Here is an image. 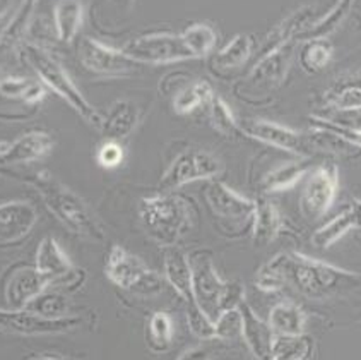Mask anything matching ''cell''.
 <instances>
[{
	"mask_svg": "<svg viewBox=\"0 0 361 360\" xmlns=\"http://www.w3.org/2000/svg\"><path fill=\"white\" fill-rule=\"evenodd\" d=\"M139 216L146 234L166 247H173L194 225L192 204L173 192L144 198L139 204Z\"/></svg>",
	"mask_w": 361,
	"mask_h": 360,
	"instance_id": "6da1fadb",
	"label": "cell"
},
{
	"mask_svg": "<svg viewBox=\"0 0 361 360\" xmlns=\"http://www.w3.org/2000/svg\"><path fill=\"white\" fill-rule=\"evenodd\" d=\"M361 275L302 252L288 254V282L308 299H327L360 283Z\"/></svg>",
	"mask_w": 361,
	"mask_h": 360,
	"instance_id": "7a4b0ae2",
	"label": "cell"
},
{
	"mask_svg": "<svg viewBox=\"0 0 361 360\" xmlns=\"http://www.w3.org/2000/svg\"><path fill=\"white\" fill-rule=\"evenodd\" d=\"M33 186L39 192L43 203L47 204L51 215L63 227L69 228L74 234L81 235V237L96 240V242H102L105 239V230H103L102 223L91 213L90 208L81 201V198L75 196L71 189H67L63 184H60L51 175L39 174L33 180Z\"/></svg>",
	"mask_w": 361,
	"mask_h": 360,
	"instance_id": "3957f363",
	"label": "cell"
},
{
	"mask_svg": "<svg viewBox=\"0 0 361 360\" xmlns=\"http://www.w3.org/2000/svg\"><path fill=\"white\" fill-rule=\"evenodd\" d=\"M23 59L38 76L39 83L48 90L59 95L63 102L69 105L75 114H79L90 126L102 129L103 115L86 100L75 83L72 81L69 72L63 69L62 64L57 59L51 57L45 48H39L27 43L23 47Z\"/></svg>",
	"mask_w": 361,
	"mask_h": 360,
	"instance_id": "277c9868",
	"label": "cell"
},
{
	"mask_svg": "<svg viewBox=\"0 0 361 360\" xmlns=\"http://www.w3.org/2000/svg\"><path fill=\"white\" fill-rule=\"evenodd\" d=\"M192 268V295L199 309L216 321L223 311L238 307L245 299L243 287L240 283H228L216 271L211 256L197 252L190 256Z\"/></svg>",
	"mask_w": 361,
	"mask_h": 360,
	"instance_id": "5b68a950",
	"label": "cell"
},
{
	"mask_svg": "<svg viewBox=\"0 0 361 360\" xmlns=\"http://www.w3.org/2000/svg\"><path fill=\"white\" fill-rule=\"evenodd\" d=\"M105 275L114 285L139 295H156L163 290L164 278L122 246H114L106 256Z\"/></svg>",
	"mask_w": 361,
	"mask_h": 360,
	"instance_id": "8992f818",
	"label": "cell"
},
{
	"mask_svg": "<svg viewBox=\"0 0 361 360\" xmlns=\"http://www.w3.org/2000/svg\"><path fill=\"white\" fill-rule=\"evenodd\" d=\"M123 54L135 64H175L183 60H192L190 52L187 50L182 36L171 33H151L130 40L122 48Z\"/></svg>",
	"mask_w": 361,
	"mask_h": 360,
	"instance_id": "52a82bcc",
	"label": "cell"
},
{
	"mask_svg": "<svg viewBox=\"0 0 361 360\" xmlns=\"http://www.w3.org/2000/svg\"><path fill=\"white\" fill-rule=\"evenodd\" d=\"M223 172V165L214 155L202 150H187L180 153L159 180L163 191L171 192L187 184L211 180Z\"/></svg>",
	"mask_w": 361,
	"mask_h": 360,
	"instance_id": "ba28073f",
	"label": "cell"
},
{
	"mask_svg": "<svg viewBox=\"0 0 361 360\" xmlns=\"http://www.w3.org/2000/svg\"><path fill=\"white\" fill-rule=\"evenodd\" d=\"M339 189V172L334 163H324L308 174L300 198L303 215L310 220L324 216L332 208Z\"/></svg>",
	"mask_w": 361,
	"mask_h": 360,
	"instance_id": "9c48e42d",
	"label": "cell"
},
{
	"mask_svg": "<svg viewBox=\"0 0 361 360\" xmlns=\"http://www.w3.org/2000/svg\"><path fill=\"white\" fill-rule=\"evenodd\" d=\"M206 201L212 215L228 227L252 225L255 201L245 198L223 182H211L206 189Z\"/></svg>",
	"mask_w": 361,
	"mask_h": 360,
	"instance_id": "30bf717a",
	"label": "cell"
},
{
	"mask_svg": "<svg viewBox=\"0 0 361 360\" xmlns=\"http://www.w3.org/2000/svg\"><path fill=\"white\" fill-rule=\"evenodd\" d=\"M78 318L45 319L26 309H0V331L21 336L60 335L75 330Z\"/></svg>",
	"mask_w": 361,
	"mask_h": 360,
	"instance_id": "8fae6325",
	"label": "cell"
},
{
	"mask_svg": "<svg viewBox=\"0 0 361 360\" xmlns=\"http://www.w3.org/2000/svg\"><path fill=\"white\" fill-rule=\"evenodd\" d=\"M79 57L87 71L99 76H127L137 69V64L122 52L94 38H82Z\"/></svg>",
	"mask_w": 361,
	"mask_h": 360,
	"instance_id": "7c38bea8",
	"label": "cell"
},
{
	"mask_svg": "<svg viewBox=\"0 0 361 360\" xmlns=\"http://www.w3.org/2000/svg\"><path fill=\"white\" fill-rule=\"evenodd\" d=\"M243 132L248 138L255 141L267 144V146L278 148V150L288 151L291 155L305 153L303 136L291 127L283 126V124L272 122V120H248L243 126Z\"/></svg>",
	"mask_w": 361,
	"mask_h": 360,
	"instance_id": "4fadbf2b",
	"label": "cell"
},
{
	"mask_svg": "<svg viewBox=\"0 0 361 360\" xmlns=\"http://www.w3.org/2000/svg\"><path fill=\"white\" fill-rule=\"evenodd\" d=\"M36 222L38 213L30 203L9 201L0 204V244L11 246L21 242L30 235Z\"/></svg>",
	"mask_w": 361,
	"mask_h": 360,
	"instance_id": "5bb4252c",
	"label": "cell"
},
{
	"mask_svg": "<svg viewBox=\"0 0 361 360\" xmlns=\"http://www.w3.org/2000/svg\"><path fill=\"white\" fill-rule=\"evenodd\" d=\"M54 148V138L43 131H31L12 143H0V163L19 165L43 158Z\"/></svg>",
	"mask_w": 361,
	"mask_h": 360,
	"instance_id": "9a60e30c",
	"label": "cell"
},
{
	"mask_svg": "<svg viewBox=\"0 0 361 360\" xmlns=\"http://www.w3.org/2000/svg\"><path fill=\"white\" fill-rule=\"evenodd\" d=\"M240 312H242L243 328L242 336L247 342L252 354L259 360H271L272 359V347H274L276 335L267 321L257 316V312L247 304V300H242L238 304Z\"/></svg>",
	"mask_w": 361,
	"mask_h": 360,
	"instance_id": "2e32d148",
	"label": "cell"
},
{
	"mask_svg": "<svg viewBox=\"0 0 361 360\" xmlns=\"http://www.w3.org/2000/svg\"><path fill=\"white\" fill-rule=\"evenodd\" d=\"M50 287L51 283L36 268H19L7 283V304L11 309H24L31 300Z\"/></svg>",
	"mask_w": 361,
	"mask_h": 360,
	"instance_id": "e0dca14e",
	"label": "cell"
},
{
	"mask_svg": "<svg viewBox=\"0 0 361 360\" xmlns=\"http://www.w3.org/2000/svg\"><path fill=\"white\" fill-rule=\"evenodd\" d=\"M35 268L45 276L51 285L69 278L74 273V264H72L71 258L54 237H45L39 242L38 251H36Z\"/></svg>",
	"mask_w": 361,
	"mask_h": 360,
	"instance_id": "ac0fdd59",
	"label": "cell"
},
{
	"mask_svg": "<svg viewBox=\"0 0 361 360\" xmlns=\"http://www.w3.org/2000/svg\"><path fill=\"white\" fill-rule=\"evenodd\" d=\"M361 228V199L353 201L346 210H343L338 216L329 220L326 225L317 228L312 235V242L315 247L320 249H327V247L334 246L339 242L348 232Z\"/></svg>",
	"mask_w": 361,
	"mask_h": 360,
	"instance_id": "d6986e66",
	"label": "cell"
},
{
	"mask_svg": "<svg viewBox=\"0 0 361 360\" xmlns=\"http://www.w3.org/2000/svg\"><path fill=\"white\" fill-rule=\"evenodd\" d=\"M139 124V110L130 100H117L103 115L102 131L110 141H122L135 131Z\"/></svg>",
	"mask_w": 361,
	"mask_h": 360,
	"instance_id": "ffe728a7",
	"label": "cell"
},
{
	"mask_svg": "<svg viewBox=\"0 0 361 360\" xmlns=\"http://www.w3.org/2000/svg\"><path fill=\"white\" fill-rule=\"evenodd\" d=\"M164 280L170 283L171 288L180 295L187 304L194 302L192 295V268L190 259L185 252L176 247H168L164 252Z\"/></svg>",
	"mask_w": 361,
	"mask_h": 360,
	"instance_id": "44dd1931",
	"label": "cell"
},
{
	"mask_svg": "<svg viewBox=\"0 0 361 360\" xmlns=\"http://www.w3.org/2000/svg\"><path fill=\"white\" fill-rule=\"evenodd\" d=\"M267 323L278 336H302L307 328V314L298 304L284 300L272 307Z\"/></svg>",
	"mask_w": 361,
	"mask_h": 360,
	"instance_id": "7402d4cb",
	"label": "cell"
},
{
	"mask_svg": "<svg viewBox=\"0 0 361 360\" xmlns=\"http://www.w3.org/2000/svg\"><path fill=\"white\" fill-rule=\"evenodd\" d=\"M283 228V218L278 208L267 199L255 201V215L252 222V235L254 242L259 246H267L274 242Z\"/></svg>",
	"mask_w": 361,
	"mask_h": 360,
	"instance_id": "603a6c76",
	"label": "cell"
},
{
	"mask_svg": "<svg viewBox=\"0 0 361 360\" xmlns=\"http://www.w3.org/2000/svg\"><path fill=\"white\" fill-rule=\"evenodd\" d=\"M308 168H310V163L305 158L281 163V165L272 168L271 172H267L266 177L262 179V191L272 194V192L291 189L305 175H308Z\"/></svg>",
	"mask_w": 361,
	"mask_h": 360,
	"instance_id": "cb8c5ba5",
	"label": "cell"
},
{
	"mask_svg": "<svg viewBox=\"0 0 361 360\" xmlns=\"http://www.w3.org/2000/svg\"><path fill=\"white\" fill-rule=\"evenodd\" d=\"M291 45H286L257 60L250 72V79L257 84H279L290 66Z\"/></svg>",
	"mask_w": 361,
	"mask_h": 360,
	"instance_id": "d4e9b609",
	"label": "cell"
},
{
	"mask_svg": "<svg viewBox=\"0 0 361 360\" xmlns=\"http://www.w3.org/2000/svg\"><path fill=\"white\" fill-rule=\"evenodd\" d=\"M84 21V7L78 0H62L54 7V26L57 38L63 43H72Z\"/></svg>",
	"mask_w": 361,
	"mask_h": 360,
	"instance_id": "484cf974",
	"label": "cell"
},
{
	"mask_svg": "<svg viewBox=\"0 0 361 360\" xmlns=\"http://www.w3.org/2000/svg\"><path fill=\"white\" fill-rule=\"evenodd\" d=\"M214 96L211 83L206 79H199L176 93L173 98V110L178 115H188L200 107L209 105Z\"/></svg>",
	"mask_w": 361,
	"mask_h": 360,
	"instance_id": "4316f807",
	"label": "cell"
},
{
	"mask_svg": "<svg viewBox=\"0 0 361 360\" xmlns=\"http://www.w3.org/2000/svg\"><path fill=\"white\" fill-rule=\"evenodd\" d=\"M288 283V254L274 256L257 271L255 287L264 294H278Z\"/></svg>",
	"mask_w": 361,
	"mask_h": 360,
	"instance_id": "83f0119b",
	"label": "cell"
},
{
	"mask_svg": "<svg viewBox=\"0 0 361 360\" xmlns=\"http://www.w3.org/2000/svg\"><path fill=\"white\" fill-rule=\"evenodd\" d=\"M24 309L45 319L71 318V302L67 295H63L62 292L50 290V288H47L38 297L31 300Z\"/></svg>",
	"mask_w": 361,
	"mask_h": 360,
	"instance_id": "f1b7e54d",
	"label": "cell"
},
{
	"mask_svg": "<svg viewBox=\"0 0 361 360\" xmlns=\"http://www.w3.org/2000/svg\"><path fill=\"white\" fill-rule=\"evenodd\" d=\"M35 2H23L12 19L4 28L0 35V52H9L23 42V38L30 31L31 18H33Z\"/></svg>",
	"mask_w": 361,
	"mask_h": 360,
	"instance_id": "f546056e",
	"label": "cell"
},
{
	"mask_svg": "<svg viewBox=\"0 0 361 360\" xmlns=\"http://www.w3.org/2000/svg\"><path fill=\"white\" fill-rule=\"evenodd\" d=\"M254 50V40L250 35H236L226 47L216 55L214 64L219 71H235L250 59Z\"/></svg>",
	"mask_w": 361,
	"mask_h": 360,
	"instance_id": "4dcf8cb0",
	"label": "cell"
},
{
	"mask_svg": "<svg viewBox=\"0 0 361 360\" xmlns=\"http://www.w3.org/2000/svg\"><path fill=\"white\" fill-rule=\"evenodd\" d=\"M180 36L194 59L207 57L218 43V35H216L214 28L204 23L192 24Z\"/></svg>",
	"mask_w": 361,
	"mask_h": 360,
	"instance_id": "1f68e13d",
	"label": "cell"
},
{
	"mask_svg": "<svg viewBox=\"0 0 361 360\" xmlns=\"http://www.w3.org/2000/svg\"><path fill=\"white\" fill-rule=\"evenodd\" d=\"M350 7L351 2H338L326 16L314 19L305 33L300 36V40H307V42L308 40H326V36L331 35L343 23V19L350 12Z\"/></svg>",
	"mask_w": 361,
	"mask_h": 360,
	"instance_id": "d6a6232c",
	"label": "cell"
},
{
	"mask_svg": "<svg viewBox=\"0 0 361 360\" xmlns=\"http://www.w3.org/2000/svg\"><path fill=\"white\" fill-rule=\"evenodd\" d=\"M332 55H334V48L327 40H308L300 50L298 60L305 71L315 74L331 62Z\"/></svg>",
	"mask_w": 361,
	"mask_h": 360,
	"instance_id": "836d02e7",
	"label": "cell"
},
{
	"mask_svg": "<svg viewBox=\"0 0 361 360\" xmlns=\"http://www.w3.org/2000/svg\"><path fill=\"white\" fill-rule=\"evenodd\" d=\"M310 354V340L307 336H276L272 347V359L305 360Z\"/></svg>",
	"mask_w": 361,
	"mask_h": 360,
	"instance_id": "e575fe53",
	"label": "cell"
},
{
	"mask_svg": "<svg viewBox=\"0 0 361 360\" xmlns=\"http://www.w3.org/2000/svg\"><path fill=\"white\" fill-rule=\"evenodd\" d=\"M207 107H209V119L212 127L219 134L226 136V138H233V136L238 134V122H236L233 112H231V108L228 107V103L224 102L221 96L216 95Z\"/></svg>",
	"mask_w": 361,
	"mask_h": 360,
	"instance_id": "d590c367",
	"label": "cell"
},
{
	"mask_svg": "<svg viewBox=\"0 0 361 360\" xmlns=\"http://www.w3.org/2000/svg\"><path fill=\"white\" fill-rule=\"evenodd\" d=\"M147 333H149V342L156 350H166L170 343L173 342L175 324L171 316L164 311H158L151 316L149 326H147Z\"/></svg>",
	"mask_w": 361,
	"mask_h": 360,
	"instance_id": "8d00e7d4",
	"label": "cell"
},
{
	"mask_svg": "<svg viewBox=\"0 0 361 360\" xmlns=\"http://www.w3.org/2000/svg\"><path fill=\"white\" fill-rule=\"evenodd\" d=\"M327 103L339 112L361 110V81H353L336 88L327 96Z\"/></svg>",
	"mask_w": 361,
	"mask_h": 360,
	"instance_id": "74e56055",
	"label": "cell"
},
{
	"mask_svg": "<svg viewBox=\"0 0 361 360\" xmlns=\"http://www.w3.org/2000/svg\"><path fill=\"white\" fill-rule=\"evenodd\" d=\"M243 319L240 307H231V309L223 311L214 321L216 338L221 340H235L242 336Z\"/></svg>",
	"mask_w": 361,
	"mask_h": 360,
	"instance_id": "f35d334b",
	"label": "cell"
},
{
	"mask_svg": "<svg viewBox=\"0 0 361 360\" xmlns=\"http://www.w3.org/2000/svg\"><path fill=\"white\" fill-rule=\"evenodd\" d=\"M187 324L190 331L197 338L211 340L216 338L214 333V321L206 314L202 309L195 306V302L187 304Z\"/></svg>",
	"mask_w": 361,
	"mask_h": 360,
	"instance_id": "ab89813d",
	"label": "cell"
},
{
	"mask_svg": "<svg viewBox=\"0 0 361 360\" xmlns=\"http://www.w3.org/2000/svg\"><path fill=\"white\" fill-rule=\"evenodd\" d=\"M312 124H314V129L329 132V134H334L336 138L344 139L346 143L353 144V146L361 148V129H355V127H346L341 126V124L331 122V120L324 119H312Z\"/></svg>",
	"mask_w": 361,
	"mask_h": 360,
	"instance_id": "60d3db41",
	"label": "cell"
},
{
	"mask_svg": "<svg viewBox=\"0 0 361 360\" xmlns=\"http://www.w3.org/2000/svg\"><path fill=\"white\" fill-rule=\"evenodd\" d=\"M123 158H126V150L118 141H110L106 139L102 146L96 151V162L102 168H106V170H114L122 165Z\"/></svg>",
	"mask_w": 361,
	"mask_h": 360,
	"instance_id": "b9f144b4",
	"label": "cell"
},
{
	"mask_svg": "<svg viewBox=\"0 0 361 360\" xmlns=\"http://www.w3.org/2000/svg\"><path fill=\"white\" fill-rule=\"evenodd\" d=\"M31 79L27 78H6L0 84V95L7 96V98L23 100L24 93H26L27 86H30Z\"/></svg>",
	"mask_w": 361,
	"mask_h": 360,
	"instance_id": "7bdbcfd3",
	"label": "cell"
},
{
	"mask_svg": "<svg viewBox=\"0 0 361 360\" xmlns=\"http://www.w3.org/2000/svg\"><path fill=\"white\" fill-rule=\"evenodd\" d=\"M180 360H209V354L204 350H192L187 352Z\"/></svg>",
	"mask_w": 361,
	"mask_h": 360,
	"instance_id": "ee69618b",
	"label": "cell"
},
{
	"mask_svg": "<svg viewBox=\"0 0 361 360\" xmlns=\"http://www.w3.org/2000/svg\"><path fill=\"white\" fill-rule=\"evenodd\" d=\"M11 4L9 2H0V18H2L4 14H6L7 9H9Z\"/></svg>",
	"mask_w": 361,
	"mask_h": 360,
	"instance_id": "f6af8a7d",
	"label": "cell"
},
{
	"mask_svg": "<svg viewBox=\"0 0 361 360\" xmlns=\"http://www.w3.org/2000/svg\"><path fill=\"white\" fill-rule=\"evenodd\" d=\"M33 360H59V359H51V357H43V359H33Z\"/></svg>",
	"mask_w": 361,
	"mask_h": 360,
	"instance_id": "bcb514c9",
	"label": "cell"
},
{
	"mask_svg": "<svg viewBox=\"0 0 361 360\" xmlns=\"http://www.w3.org/2000/svg\"><path fill=\"white\" fill-rule=\"evenodd\" d=\"M4 79H6V78H4V72H2V69H0V84H2Z\"/></svg>",
	"mask_w": 361,
	"mask_h": 360,
	"instance_id": "7dc6e473",
	"label": "cell"
},
{
	"mask_svg": "<svg viewBox=\"0 0 361 360\" xmlns=\"http://www.w3.org/2000/svg\"><path fill=\"white\" fill-rule=\"evenodd\" d=\"M271 360H276V359H271Z\"/></svg>",
	"mask_w": 361,
	"mask_h": 360,
	"instance_id": "c3c4849f",
	"label": "cell"
}]
</instances>
